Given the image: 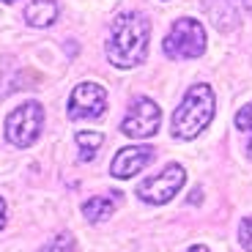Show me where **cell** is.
Segmentation results:
<instances>
[{
    "instance_id": "2e32d148",
    "label": "cell",
    "mask_w": 252,
    "mask_h": 252,
    "mask_svg": "<svg viewBox=\"0 0 252 252\" xmlns=\"http://www.w3.org/2000/svg\"><path fill=\"white\" fill-rule=\"evenodd\" d=\"M189 252H211L208 247H203V244H195V247H189Z\"/></svg>"
},
{
    "instance_id": "d6986e66",
    "label": "cell",
    "mask_w": 252,
    "mask_h": 252,
    "mask_svg": "<svg viewBox=\"0 0 252 252\" xmlns=\"http://www.w3.org/2000/svg\"><path fill=\"white\" fill-rule=\"evenodd\" d=\"M225 3H233V0H225Z\"/></svg>"
},
{
    "instance_id": "ba28073f",
    "label": "cell",
    "mask_w": 252,
    "mask_h": 252,
    "mask_svg": "<svg viewBox=\"0 0 252 252\" xmlns=\"http://www.w3.org/2000/svg\"><path fill=\"white\" fill-rule=\"evenodd\" d=\"M154 159V148L151 145H132V148H121L115 154L113 164H110V173L115 178H132L143 170L145 164H151Z\"/></svg>"
},
{
    "instance_id": "3957f363",
    "label": "cell",
    "mask_w": 252,
    "mask_h": 252,
    "mask_svg": "<svg viewBox=\"0 0 252 252\" xmlns=\"http://www.w3.org/2000/svg\"><path fill=\"white\" fill-rule=\"evenodd\" d=\"M206 52V31L197 19H176L164 36V55L173 61L200 58Z\"/></svg>"
},
{
    "instance_id": "8fae6325",
    "label": "cell",
    "mask_w": 252,
    "mask_h": 252,
    "mask_svg": "<svg viewBox=\"0 0 252 252\" xmlns=\"http://www.w3.org/2000/svg\"><path fill=\"white\" fill-rule=\"evenodd\" d=\"M101 143H104V134L101 132H77V145H80V157L88 162V159H94V154L101 148Z\"/></svg>"
},
{
    "instance_id": "6da1fadb",
    "label": "cell",
    "mask_w": 252,
    "mask_h": 252,
    "mask_svg": "<svg viewBox=\"0 0 252 252\" xmlns=\"http://www.w3.org/2000/svg\"><path fill=\"white\" fill-rule=\"evenodd\" d=\"M148 38H151V22L137 11H126L110 28L107 58L118 69H134L148 55Z\"/></svg>"
},
{
    "instance_id": "52a82bcc",
    "label": "cell",
    "mask_w": 252,
    "mask_h": 252,
    "mask_svg": "<svg viewBox=\"0 0 252 252\" xmlns=\"http://www.w3.org/2000/svg\"><path fill=\"white\" fill-rule=\"evenodd\" d=\"M107 110V91L96 82H80L69 96L71 118H99Z\"/></svg>"
},
{
    "instance_id": "30bf717a",
    "label": "cell",
    "mask_w": 252,
    "mask_h": 252,
    "mask_svg": "<svg viewBox=\"0 0 252 252\" xmlns=\"http://www.w3.org/2000/svg\"><path fill=\"white\" fill-rule=\"evenodd\" d=\"M118 192H113L110 197H91V200L82 203V214H85V220L91 222H101L107 220L110 214L115 211V206H118Z\"/></svg>"
},
{
    "instance_id": "8992f818",
    "label": "cell",
    "mask_w": 252,
    "mask_h": 252,
    "mask_svg": "<svg viewBox=\"0 0 252 252\" xmlns=\"http://www.w3.org/2000/svg\"><path fill=\"white\" fill-rule=\"evenodd\" d=\"M159 124H162V110H159V104L154 99H148V96H140V99L132 101L126 118L121 121V132L126 137L145 140V137H154L159 132Z\"/></svg>"
},
{
    "instance_id": "ac0fdd59",
    "label": "cell",
    "mask_w": 252,
    "mask_h": 252,
    "mask_svg": "<svg viewBox=\"0 0 252 252\" xmlns=\"http://www.w3.org/2000/svg\"><path fill=\"white\" fill-rule=\"evenodd\" d=\"M3 3H14V0H3Z\"/></svg>"
},
{
    "instance_id": "277c9868",
    "label": "cell",
    "mask_w": 252,
    "mask_h": 252,
    "mask_svg": "<svg viewBox=\"0 0 252 252\" xmlns=\"http://www.w3.org/2000/svg\"><path fill=\"white\" fill-rule=\"evenodd\" d=\"M44 126V107L38 101H25L6 118V137L17 148H28L38 140Z\"/></svg>"
},
{
    "instance_id": "5bb4252c",
    "label": "cell",
    "mask_w": 252,
    "mask_h": 252,
    "mask_svg": "<svg viewBox=\"0 0 252 252\" xmlns=\"http://www.w3.org/2000/svg\"><path fill=\"white\" fill-rule=\"evenodd\" d=\"M239 239H241V244H244L247 250L252 252V220H244V222H241V227H239Z\"/></svg>"
},
{
    "instance_id": "7c38bea8",
    "label": "cell",
    "mask_w": 252,
    "mask_h": 252,
    "mask_svg": "<svg viewBox=\"0 0 252 252\" xmlns=\"http://www.w3.org/2000/svg\"><path fill=\"white\" fill-rule=\"evenodd\" d=\"M38 252H74V239H71V233H61L52 241H47Z\"/></svg>"
},
{
    "instance_id": "7a4b0ae2",
    "label": "cell",
    "mask_w": 252,
    "mask_h": 252,
    "mask_svg": "<svg viewBox=\"0 0 252 252\" xmlns=\"http://www.w3.org/2000/svg\"><path fill=\"white\" fill-rule=\"evenodd\" d=\"M217 107L214 88L206 82H197L187 91L184 101L178 104V110L173 113V134L178 140H192L211 124Z\"/></svg>"
},
{
    "instance_id": "e0dca14e",
    "label": "cell",
    "mask_w": 252,
    "mask_h": 252,
    "mask_svg": "<svg viewBox=\"0 0 252 252\" xmlns=\"http://www.w3.org/2000/svg\"><path fill=\"white\" fill-rule=\"evenodd\" d=\"M247 8H250V11H252V0H247Z\"/></svg>"
},
{
    "instance_id": "9c48e42d",
    "label": "cell",
    "mask_w": 252,
    "mask_h": 252,
    "mask_svg": "<svg viewBox=\"0 0 252 252\" xmlns=\"http://www.w3.org/2000/svg\"><path fill=\"white\" fill-rule=\"evenodd\" d=\"M58 19V3L55 0H31L25 6V22L33 28H47Z\"/></svg>"
},
{
    "instance_id": "9a60e30c",
    "label": "cell",
    "mask_w": 252,
    "mask_h": 252,
    "mask_svg": "<svg viewBox=\"0 0 252 252\" xmlns=\"http://www.w3.org/2000/svg\"><path fill=\"white\" fill-rule=\"evenodd\" d=\"M3 225H6V203L0 197V230H3Z\"/></svg>"
},
{
    "instance_id": "5b68a950",
    "label": "cell",
    "mask_w": 252,
    "mask_h": 252,
    "mask_svg": "<svg viewBox=\"0 0 252 252\" xmlns=\"http://www.w3.org/2000/svg\"><path fill=\"white\" fill-rule=\"evenodd\" d=\"M187 181V170H184L181 164H167L157 176H148L145 181H140L137 187V195L143 197L145 203H154V206H162L167 203L170 197L178 195V189L184 187Z\"/></svg>"
},
{
    "instance_id": "4fadbf2b",
    "label": "cell",
    "mask_w": 252,
    "mask_h": 252,
    "mask_svg": "<svg viewBox=\"0 0 252 252\" xmlns=\"http://www.w3.org/2000/svg\"><path fill=\"white\" fill-rule=\"evenodd\" d=\"M236 129L250 134L247 151H250V157H252V104H250V107H244V110H239V115H236Z\"/></svg>"
}]
</instances>
